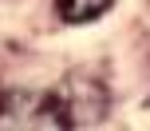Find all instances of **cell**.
Wrapping results in <instances>:
<instances>
[{
	"instance_id": "6da1fadb",
	"label": "cell",
	"mask_w": 150,
	"mask_h": 131,
	"mask_svg": "<svg viewBox=\"0 0 150 131\" xmlns=\"http://www.w3.org/2000/svg\"><path fill=\"white\" fill-rule=\"evenodd\" d=\"M0 127H71L55 92H8L0 103Z\"/></svg>"
},
{
	"instance_id": "7a4b0ae2",
	"label": "cell",
	"mask_w": 150,
	"mask_h": 131,
	"mask_svg": "<svg viewBox=\"0 0 150 131\" xmlns=\"http://www.w3.org/2000/svg\"><path fill=\"white\" fill-rule=\"evenodd\" d=\"M115 0H55V12H59V20H67V24H91Z\"/></svg>"
}]
</instances>
